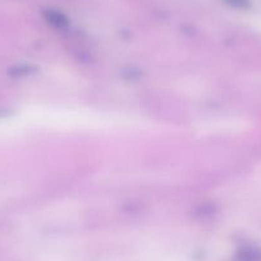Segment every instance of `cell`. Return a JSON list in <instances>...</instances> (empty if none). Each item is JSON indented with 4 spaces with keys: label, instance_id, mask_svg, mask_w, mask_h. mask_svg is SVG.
Returning a JSON list of instances; mask_svg holds the SVG:
<instances>
[{
    "label": "cell",
    "instance_id": "obj_1",
    "mask_svg": "<svg viewBox=\"0 0 261 261\" xmlns=\"http://www.w3.org/2000/svg\"><path fill=\"white\" fill-rule=\"evenodd\" d=\"M227 2L237 7H246L248 4V0H227Z\"/></svg>",
    "mask_w": 261,
    "mask_h": 261
}]
</instances>
